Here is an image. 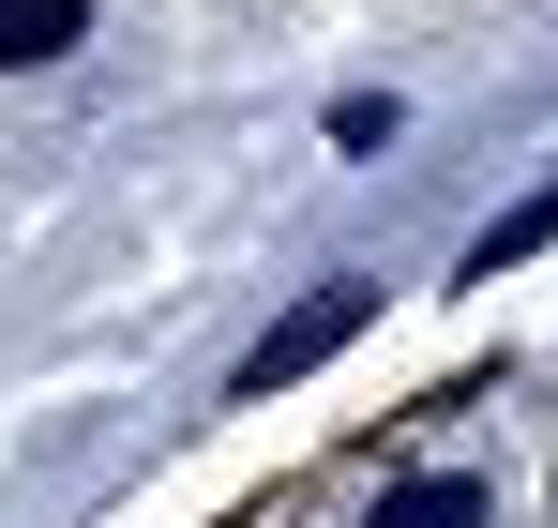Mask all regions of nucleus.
<instances>
[{
	"label": "nucleus",
	"instance_id": "f03ea898",
	"mask_svg": "<svg viewBox=\"0 0 558 528\" xmlns=\"http://www.w3.org/2000/svg\"><path fill=\"white\" fill-rule=\"evenodd\" d=\"M92 31V0H0V76H31V61H61Z\"/></svg>",
	"mask_w": 558,
	"mask_h": 528
},
{
	"label": "nucleus",
	"instance_id": "20e7f679",
	"mask_svg": "<svg viewBox=\"0 0 558 528\" xmlns=\"http://www.w3.org/2000/svg\"><path fill=\"white\" fill-rule=\"evenodd\" d=\"M529 242H558V196H529V212H498V227L468 242V287H498V272L529 257Z\"/></svg>",
	"mask_w": 558,
	"mask_h": 528
},
{
	"label": "nucleus",
	"instance_id": "7ed1b4c3",
	"mask_svg": "<svg viewBox=\"0 0 558 528\" xmlns=\"http://www.w3.org/2000/svg\"><path fill=\"white\" fill-rule=\"evenodd\" d=\"M377 528H483V483L423 468V483H392V499H377Z\"/></svg>",
	"mask_w": 558,
	"mask_h": 528
},
{
	"label": "nucleus",
	"instance_id": "f257e3e1",
	"mask_svg": "<svg viewBox=\"0 0 558 528\" xmlns=\"http://www.w3.org/2000/svg\"><path fill=\"white\" fill-rule=\"evenodd\" d=\"M363 317H377V287H317V302H287L272 333L242 348V408H272V393H302V377H317V362L348 348Z\"/></svg>",
	"mask_w": 558,
	"mask_h": 528
}]
</instances>
